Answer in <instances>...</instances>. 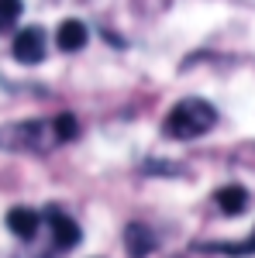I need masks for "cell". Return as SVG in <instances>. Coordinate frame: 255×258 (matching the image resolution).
Listing matches in <instances>:
<instances>
[{
	"label": "cell",
	"mask_w": 255,
	"mask_h": 258,
	"mask_svg": "<svg viewBox=\"0 0 255 258\" xmlns=\"http://www.w3.org/2000/svg\"><path fill=\"white\" fill-rule=\"evenodd\" d=\"M217 124V110L207 103V100H179L176 107L169 110V117H166V135L176 141H190V138H200V135H207L211 127Z\"/></svg>",
	"instance_id": "obj_1"
},
{
	"label": "cell",
	"mask_w": 255,
	"mask_h": 258,
	"mask_svg": "<svg viewBox=\"0 0 255 258\" xmlns=\"http://www.w3.org/2000/svg\"><path fill=\"white\" fill-rule=\"evenodd\" d=\"M52 145H59L56 120H21L0 127V148L7 152H48Z\"/></svg>",
	"instance_id": "obj_2"
},
{
	"label": "cell",
	"mask_w": 255,
	"mask_h": 258,
	"mask_svg": "<svg viewBox=\"0 0 255 258\" xmlns=\"http://www.w3.org/2000/svg\"><path fill=\"white\" fill-rule=\"evenodd\" d=\"M14 59L24 66H35L45 59V31L41 28H24L14 38Z\"/></svg>",
	"instance_id": "obj_3"
},
{
	"label": "cell",
	"mask_w": 255,
	"mask_h": 258,
	"mask_svg": "<svg viewBox=\"0 0 255 258\" xmlns=\"http://www.w3.org/2000/svg\"><path fill=\"white\" fill-rule=\"evenodd\" d=\"M48 227H52V238L59 248H76L79 244V224L73 217H66L59 210H48Z\"/></svg>",
	"instance_id": "obj_4"
},
{
	"label": "cell",
	"mask_w": 255,
	"mask_h": 258,
	"mask_svg": "<svg viewBox=\"0 0 255 258\" xmlns=\"http://www.w3.org/2000/svg\"><path fill=\"white\" fill-rule=\"evenodd\" d=\"M38 224L41 217L35 210H28V207H14L11 214H7V227H11V234H18L21 241H31L38 234Z\"/></svg>",
	"instance_id": "obj_5"
},
{
	"label": "cell",
	"mask_w": 255,
	"mask_h": 258,
	"mask_svg": "<svg viewBox=\"0 0 255 258\" xmlns=\"http://www.w3.org/2000/svg\"><path fill=\"white\" fill-rule=\"evenodd\" d=\"M56 45H59L62 52H79L83 45H86V24L83 21H62L59 31H56Z\"/></svg>",
	"instance_id": "obj_6"
},
{
	"label": "cell",
	"mask_w": 255,
	"mask_h": 258,
	"mask_svg": "<svg viewBox=\"0 0 255 258\" xmlns=\"http://www.w3.org/2000/svg\"><path fill=\"white\" fill-rule=\"evenodd\" d=\"M124 241H128V255H131V258H145L152 248H156L152 231H148V227H141V224H131V227L124 231Z\"/></svg>",
	"instance_id": "obj_7"
},
{
	"label": "cell",
	"mask_w": 255,
	"mask_h": 258,
	"mask_svg": "<svg viewBox=\"0 0 255 258\" xmlns=\"http://www.w3.org/2000/svg\"><path fill=\"white\" fill-rule=\"evenodd\" d=\"M214 200H217V207H221L224 214H231V217L241 214V210L248 207V193H245L241 186H221Z\"/></svg>",
	"instance_id": "obj_8"
},
{
	"label": "cell",
	"mask_w": 255,
	"mask_h": 258,
	"mask_svg": "<svg viewBox=\"0 0 255 258\" xmlns=\"http://www.w3.org/2000/svg\"><path fill=\"white\" fill-rule=\"evenodd\" d=\"M21 11H24V4H21V0H0V31L14 28L18 18H21Z\"/></svg>",
	"instance_id": "obj_9"
},
{
	"label": "cell",
	"mask_w": 255,
	"mask_h": 258,
	"mask_svg": "<svg viewBox=\"0 0 255 258\" xmlns=\"http://www.w3.org/2000/svg\"><path fill=\"white\" fill-rule=\"evenodd\" d=\"M56 135H59V141H73L79 135V124L73 114H59L56 117Z\"/></svg>",
	"instance_id": "obj_10"
}]
</instances>
